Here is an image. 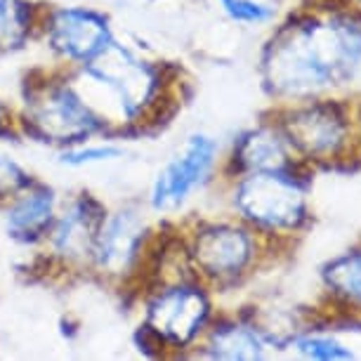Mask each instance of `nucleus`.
Returning <instances> with one entry per match:
<instances>
[{
	"label": "nucleus",
	"mask_w": 361,
	"mask_h": 361,
	"mask_svg": "<svg viewBox=\"0 0 361 361\" xmlns=\"http://www.w3.org/2000/svg\"><path fill=\"white\" fill-rule=\"evenodd\" d=\"M324 279L340 300L361 302V253L343 255L326 264Z\"/></svg>",
	"instance_id": "15"
},
{
	"label": "nucleus",
	"mask_w": 361,
	"mask_h": 361,
	"mask_svg": "<svg viewBox=\"0 0 361 361\" xmlns=\"http://www.w3.org/2000/svg\"><path fill=\"white\" fill-rule=\"evenodd\" d=\"M234 203L248 222L264 229H295L307 217L302 182L288 173H250Z\"/></svg>",
	"instance_id": "4"
},
{
	"label": "nucleus",
	"mask_w": 361,
	"mask_h": 361,
	"mask_svg": "<svg viewBox=\"0 0 361 361\" xmlns=\"http://www.w3.org/2000/svg\"><path fill=\"white\" fill-rule=\"evenodd\" d=\"M295 350L307 359L314 361H336V359H352V352L340 347L336 340L305 336L295 340Z\"/></svg>",
	"instance_id": "17"
},
{
	"label": "nucleus",
	"mask_w": 361,
	"mask_h": 361,
	"mask_svg": "<svg viewBox=\"0 0 361 361\" xmlns=\"http://www.w3.org/2000/svg\"><path fill=\"white\" fill-rule=\"evenodd\" d=\"M145 236V222L137 210L126 208L111 217H104L94 241L92 260L106 274H121L137 260Z\"/></svg>",
	"instance_id": "10"
},
{
	"label": "nucleus",
	"mask_w": 361,
	"mask_h": 361,
	"mask_svg": "<svg viewBox=\"0 0 361 361\" xmlns=\"http://www.w3.org/2000/svg\"><path fill=\"white\" fill-rule=\"evenodd\" d=\"M322 10H338V8H345L350 0H314Z\"/></svg>",
	"instance_id": "21"
},
{
	"label": "nucleus",
	"mask_w": 361,
	"mask_h": 361,
	"mask_svg": "<svg viewBox=\"0 0 361 361\" xmlns=\"http://www.w3.org/2000/svg\"><path fill=\"white\" fill-rule=\"evenodd\" d=\"M26 126L43 142L76 147L99 130L102 121L73 87L47 83L29 94Z\"/></svg>",
	"instance_id": "2"
},
{
	"label": "nucleus",
	"mask_w": 361,
	"mask_h": 361,
	"mask_svg": "<svg viewBox=\"0 0 361 361\" xmlns=\"http://www.w3.org/2000/svg\"><path fill=\"white\" fill-rule=\"evenodd\" d=\"M281 133L288 145L307 156L336 154L347 135L345 109L333 102L298 109L281 123Z\"/></svg>",
	"instance_id": "8"
},
{
	"label": "nucleus",
	"mask_w": 361,
	"mask_h": 361,
	"mask_svg": "<svg viewBox=\"0 0 361 361\" xmlns=\"http://www.w3.org/2000/svg\"><path fill=\"white\" fill-rule=\"evenodd\" d=\"M54 222V194L50 189H24L8 210V231L22 243L50 234Z\"/></svg>",
	"instance_id": "13"
},
{
	"label": "nucleus",
	"mask_w": 361,
	"mask_h": 361,
	"mask_svg": "<svg viewBox=\"0 0 361 361\" xmlns=\"http://www.w3.org/2000/svg\"><path fill=\"white\" fill-rule=\"evenodd\" d=\"M47 40L52 50L71 62L87 64L111 43L106 17L85 8H62L47 15Z\"/></svg>",
	"instance_id": "7"
},
{
	"label": "nucleus",
	"mask_w": 361,
	"mask_h": 361,
	"mask_svg": "<svg viewBox=\"0 0 361 361\" xmlns=\"http://www.w3.org/2000/svg\"><path fill=\"white\" fill-rule=\"evenodd\" d=\"M210 305L196 286H173L159 290L147 307L145 331L159 345H189L206 326Z\"/></svg>",
	"instance_id": "5"
},
{
	"label": "nucleus",
	"mask_w": 361,
	"mask_h": 361,
	"mask_svg": "<svg viewBox=\"0 0 361 361\" xmlns=\"http://www.w3.org/2000/svg\"><path fill=\"white\" fill-rule=\"evenodd\" d=\"M222 8L231 19L243 24H260L271 17L269 5L255 3V0H222Z\"/></svg>",
	"instance_id": "19"
},
{
	"label": "nucleus",
	"mask_w": 361,
	"mask_h": 361,
	"mask_svg": "<svg viewBox=\"0 0 361 361\" xmlns=\"http://www.w3.org/2000/svg\"><path fill=\"white\" fill-rule=\"evenodd\" d=\"M361 62V29L352 22L319 24L305 17L283 26L264 50V83L279 94L317 92L350 78Z\"/></svg>",
	"instance_id": "1"
},
{
	"label": "nucleus",
	"mask_w": 361,
	"mask_h": 361,
	"mask_svg": "<svg viewBox=\"0 0 361 361\" xmlns=\"http://www.w3.org/2000/svg\"><path fill=\"white\" fill-rule=\"evenodd\" d=\"M288 140L283 133L260 128L238 140L234 163L238 173H288L293 168L288 156Z\"/></svg>",
	"instance_id": "12"
},
{
	"label": "nucleus",
	"mask_w": 361,
	"mask_h": 361,
	"mask_svg": "<svg viewBox=\"0 0 361 361\" xmlns=\"http://www.w3.org/2000/svg\"><path fill=\"white\" fill-rule=\"evenodd\" d=\"M192 257L203 274L213 279L236 276L253 257V238L246 229L231 224H213L194 238Z\"/></svg>",
	"instance_id": "9"
},
{
	"label": "nucleus",
	"mask_w": 361,
	"mask_h": 361,
	"mask_svg": "<svg viewBox=\"0 0 361 361\" xmlns=\"http://www.w3.org/2000/svg\"><path fill=\"white\" fill-rule=\"evenodd\" d=\"M85 69L97 83L109 87L128 121H137L159 99L161 71L114 40L94 54Z\"/></svg>",
	"instance_id": "3"
},
{
	"label": "nucleus",
	"mask_w": 361,
	"mask_h": 361,
	"mask_svg": "<svg viewBox=\"0 0 361 361\" xmlns=\"http://www.w3.org/2000/svg\"><path fill=\"white\" fill-rule=\"evenodd\" d=\"M31 31V5L24 0H0V47H17Z\"/></svg>",
	"instance_id": "16"
},
{
	"label": "nucleus",
	"mask_w": 361,
	"mask_h": 361,
	"mask_svg": "<svg viewBox=\"0 0 361 361\" xmlns=\"http://www.w3.org/2000/svg\"><path fill=\"white\" fill-rule=\"evenodd\" d=\"M104 210L90 196H80L64 210L62 217L52 222V246L66 260H83L92 257L94 241H97L99 227L104 222Z\"/></svg>",
	"instance_id": "11"
},
{
	"label": "nucleus",
	"mask_w": 361,
	"mask_h": 361,
	"mask_svg": "<svg viewBox=\"0 0 361 361\" xmlns=\"http://www.w3.org/2000/svg\"><path fill=\"white\" fill-rule=\"evenodd\" d=\"M118 154H121V149H116V147H83V145H76V147L66 149V152L62 154V161L69 163V166H83V163L116 159Z\"/></svg>",
	"instance_id": "20"
},
{
	"label": "nucleus",
	"mask_w": 361,
	"mask_h": 361,
	"mask_svg": "<svg viewBox=\"0 0 361 361\" xmlns=\"http://www.w3.org/2000/svg\"><path fill=\"white\" fill-rule=\"evenodd\" d=\"M210 357L215 359H262L264 357V343L257 336L255 329L241 324H220L210 333Z\"/></svg>",
	"instance_id": "14"
},
{
	"label": "nucleus",
	"mask_w": 361,
	"mask_h": 361,
	"mask_svg": "<svg viewBox=\"0 0 361 361\" xmlns=\"http://www.w3.org/2000/svg\"><path fill=\"white\" fill-rule=\"evenodd\" d=\"M29 187H31V177L12 159L0 154V199H5V196H17Z\"/></svg>",
	"instance_id": "18"
},
{
	"label": "nucleus",
	"mask_w": 361,
	"mask_h": 361,
	"mask_svg": "<svg viewBox=\"0 0 361 361\" xmlns=\"http://www.w3.org/2000/svg\"><path fill=\"white\" fill-rule=\"evenodd\" d=\"M217 147L206 135H192L187 140L185 149L161 170L152 187V206L156 210H173L182 206L189 194L213 170Z\"/></svg>",
	"instance_id": "6"
}]
</instances>
